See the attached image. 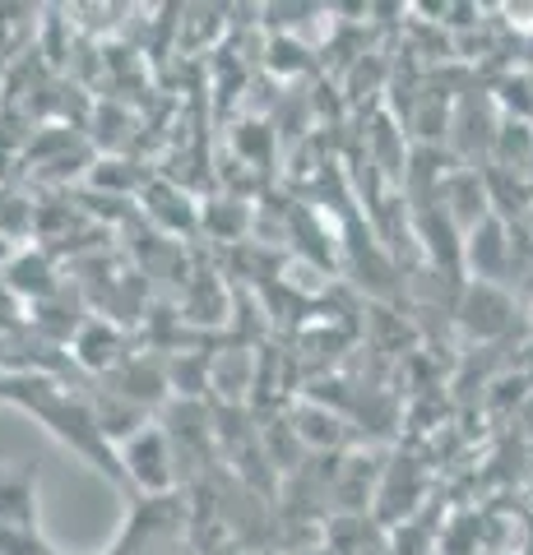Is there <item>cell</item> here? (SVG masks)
Instances as JSON below:
<instances>
[{
	"instance_id": "6da1fadb",
	"label": "cell",
	"mask_w": 533,
	"mask_h": 555,
	"mask_svg": "<svg viewBox=\"0 0 533 555\" xmlns=\"http://www.w3.org/2000/svg\"><path fill=\"white\" fill-rule=\"evenodd\" d=\"M122 467L126 477L149 495H167L177 481V454H172V436L163 426L144 422L130 440H122Z\"/></svg>"
},
{
	"instance_id": "8992f818",
	"label": "cell",
	"mask_w": 533,
	"mask_h": 555,
	"mask_svg": "<svg viewBox=\"0 0 533 555\" xmlns=\"http://www.w3.org/2000/svg\"><path fill=\"white\" fill-rule=\"evenodd\" d=\"M5 283L14 287V292H33V297H47L51 287V264H47V255H38V250H24L14 264L5 269Z\"/></svg>"
},
{
	"instance_id": "277c9868",
	"label": "cell",
	"mask_w": 533,
	"mask_h": 555,
	"mask_svg": "<svg viewBox=\"0 0 533 555\" xmlns=\"http://www.w3.org/2000/svg\"><path fill=\"white\" fill-rule=\"evenodd\" d=\"M288 426L302 449H334L343 440V412L330 403H316V398H302V403L292 408Z\"/></svg>"
},
{
	"instance_id": "3957f363",
	"label": "cell",
	"mask_w": 533,
	"mask_h": 555,
	"mask_svg": "<svg viewBox=\"0 0 533 555\" xmlns=\"http://www.w3.org/2000/svg\"><path fill=\"white\" fill-rule=\"evenodd\" d=\"M459 324L469 328V334H478V338H496L510 324L506 292L492 287V283H473L469 292H464V301H459Z\"/></svg>"
},
{
	"instance_id": "52a82bcc",
	"label": "cell",
	"mask_w": 533,
	"mask_h": 555,
	"mask_svg": "<svg viewBox=\"0 0 533 555\" xmlns=\"http://www.w3.org/2000/svg\"><path fill=\"white\" fill-rule=\"evenodd\" d=\"M232 144L237 153H242V167H255V158L269 163L274 158V130H269V120H242L232 134Z\"/></svg>"
},
{
	"instance_id": "5b68a950",
	"label": "cell",
	"mask_w": 533,
	"mask_h": 555,
	"mask_svg": "<svg viewBox=\"0 0 533 555\" xmlns=\"http://www.w3.org/2000/svg\"><path fill=\"white\" fill-rule=\"evenodd\" d=\"M75 357L84 361V366H93V371L112 366V361H122V334H116V324L89 320L75 334Z\"/></svg>"
},
{
	"instance_id": "7a4b0ae2",
	"label": "cell",
	"mask_w": 533,
	"mask_h": 555,
	"mask_svg": "<svg viewBox=\"0 0 533 555\" xmlns=\"http://www.w3.org/2000/svg\"><path fill=\"white\" fill-rule=\"evenodd\" d=\"M464 264H469L473 273V283H492L496 287V278H506L510 269V241H506V228L496 222L492 214L478 222V228L464 232Z\"/></svg>"
},
{
	"instance_id": "ba28073f",
	"label": "cell",
	"mask_w": 533,
	"mask_h": 555,
	"mask_svg": "<svg viewBox=\"0 0 533 555\" xmlns=\"http://www.w3.org/2000/svg\"><path fill=\"white\" fill-rule=\"evenodd\" d=\"M502 14H510L515 28H533V5H506Z\"/></svg>"
}]
</instances>
